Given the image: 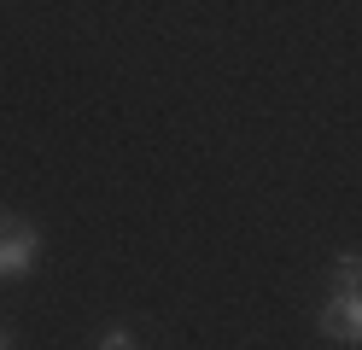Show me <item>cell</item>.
<instances>
[{
	"label": "cell",
	"mask_w": 362,
	"mask_h": 350,
	"mask_svg": "<svg viewBox=\"0 0 362 350\" xmlns=\"http://www.w3.org/2000/svg\"><path fill=\"white\" fill-rule=\"evenodd\" d=\"M356 292H362V251L333 263V298H356Z\"/></svg>",
	"instance_id": "3957f363"
},
{
	"label": "cell",
	"mask_w": 362,
	"mask_h": 350,
	"mask_svg": "<svg viewBox=\"0 0 362 350\" xmlns=\"http://www.w3.org/2000/svg\"><path fill=\"white\" fill-rule=\"evenodd\" d=\"M100 350H141V344H134L129 327H105V333H100Z\"/></svg>",
	"instance_id": "277c9868"
},
{
	"label": "cell",
	"mask_w": 362,
	"mask_h": 350,
	"mask_svg": "<svg viewBox=\"0 0 362 350\" xmlns=\"http://www.w3.org/2000/svg\"><path fill=\"white\" fill-rule=\"evenodd\" d=\"M0 350H12V333H6V327H0Z\"/></svg>",
	"instance_id": "5b68a950"
},
{
	"label": "cell",
	"mask_w": 362,
	"mask_h": 350,
	"mask_svg": "<svg viewBox=\"0 0 362 350\" xmlns=\"http://www.w3.org/2000/svg\"><path fill=\"white\" fill-rule=\"evenodd\" d=\"M322 333L339 339V344H362V292H356V298H327Z\"/></svg>",
	"instance_id": "7a4b0ae2"
},
{
	"label": "cell",
	"mask_w": 362,
	"mask_h": 350,
	"mask_svg": "<svg viewBox=\"0 0 362 350\" xmlns=\"http://www.w3.org/2000/svg\"><path fill=\"white\" fill-rule=\"evenodd\" d=\"M41 257V233L18 216H0V274H30Z\"/></svg>",
	"instance_id": "6da1fadb"
}]
</instances>
